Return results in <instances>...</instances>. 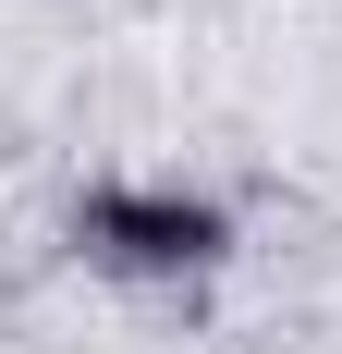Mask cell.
I'll list each match as a JSON object with an SVG mask.
<instances>
[{"label":"cell","instance_id":"1","mask_svg":"<svg viewBox=\"0 0 342 354\" xmlns=\"http://www.w3.org/2000/svg\"><path fill=\"white\" fill-rule=\"evenodd\" d=\"M73 245L123 269V281H183V269H220L233 257V220L208 208V196H135V183H98L86 208H73Z\"/></svg>","mask_w":342,"mask_h":354}]
</instances>
